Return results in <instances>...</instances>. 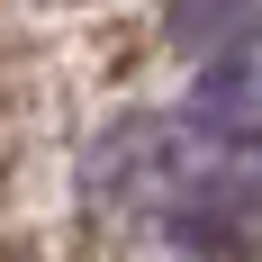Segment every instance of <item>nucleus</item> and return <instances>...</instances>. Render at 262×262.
I'll list each match as a JSON object with an SVG mask.
<instances>
[{
	"label": "nucleus",
	"mask_w": 262,
	"mask_h": 262,
	"mask_svg": "<svg viewBox=\"0 0 262 262\" xmlns=\"http://www.w3.org/2000/svg\"><path fill=\"white\" fill-rule=\"evenodd\" d=\"M190 127L208 136V145H226V154H262V63H253V54L199 73V91H190Z\"/></svg>",
	"instance_id": "f03ea898"
},
{
	"label": "nucleus",
	"mask_w": 262,
	"mask_h": 262,
	"mask_svg": "<svg viewBox=\"0 0 262 262\" xmlns=\"http://www.w3.org/2000/svg\"><path fill=\"white\" fill-rule=\"evenodd\" d=\"M163 27H172V54H190L199 73L262 54V0H172Z\"/></svg>",
	"instance_id": "f257e3e1"
}]
</instances>
